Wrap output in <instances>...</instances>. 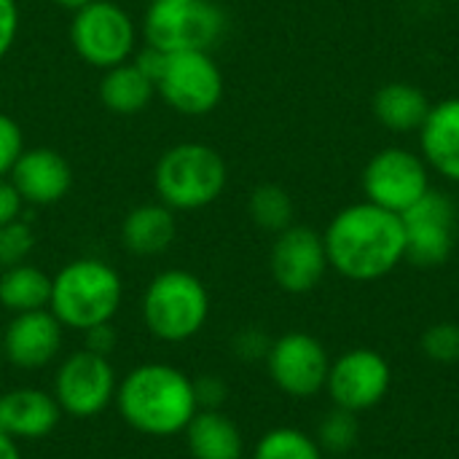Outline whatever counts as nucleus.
Segmentation results:
<instances>
[{"label": "nucleus", "instance_id": "nucleus-1", "mask_svg": "<svg viewBox=\"0 0 459 459\" xmlns=\"http://www.w3.org/2000/svg\"><path fill=\"white\" fill-rule=\"evenodd\" d=\"M328 266L347 280L374 282L406 261V237L401 215L358 202L333 215L325 234Z\"/></svg>", "mask_w": 459, "mask_h": 459}, {"label": "nucleus", "instance_id": "nucleus-2", "mask_svg": "<svg viewBox=\"0 0 459 459\" xmlns=\"http://www.w3.org/2000/svg\"><path fill=\"white\" fill-rule=\"evenodd\" d=\"M113 403L132 430L151 438L183 433L199 411L194 379L167 363H143L132 368L118 382Z\"/></svg>", "mask_w": 459, "mask_h": 459}, {"label": "nucleus", "instance_id": "nucleus-3", "mask_svg": "<svg viewBox=\"0 0 459 459\" xmlns=\"http://www.w3.org/2000/svg\"><path fill=\"white\" fill-rule=\"evenodd\" d=\"M124 299L118 272L102 258H75L51 277L48 309L70 331H89L116 317Z\"/></svg>", "mask_w": 459, "mask_h": 459}, {"label": "nucleus", "instance_id": "nucleus-4", "mask_svg": "<svg viewBox=\"0 0 459 459\" xmlns=\"http://www.w3.org/2000/svg\"><path fill=\"white\" fill-rule=\"evenodd\" d=\"M229 180L223 156L207 143H178L161 153L153 169L159 202L175 212L212 204Z\"/></svg>", "mask_w": 459, "mask_h": 459}, {"label": "nucleus", "instance_id": "nucleus-5", "mask_svg": "<svg viewBox=\"0 0 459 459\" xmlns=\"http://www.w3.org/2000/svg\"><path fill=\"white\" fill-rule=\"evenodd\" d=\"M143 323L167 344L194 339L210 317V293L204 282L186 269L159 272L143 293Z\"/></svg>", "mask_w": 459, "mask_h": 459}, {"label": "nucleus", "instance_id": "nucleus-6", "mask_svg": "<svg viewBox=\"0 0 459 459\" xmlns=\"http://www.w3.org/2000/svg\"><path fill=\"white\" fill-rule=\"evenodd\" d=\"M226 27V11L212 0H153L143 19L145 43L167 54L212 51Z\"/></svg>", "mask_w": 459, "mask_h": 459}, {"label": "nucleus", "instance_id": "nucleus-7", "mask_svg": "<svg viewBox=\"0 0 459 459\" xmlns=\"http://www.w3.org/2000/svg\"><path fill=\"white\" fill-rule=\"evenodd\" d=\"M70 40L86 65L108 70L132 59L137 46V27L118 3L91 0L73 13Z\"/></svg>", "mask_w": 459, "mask_h": 459}, {"label": "nucleus", "instance_id": "nucleus-8", "mask_svg": "<svg viewBox=\"0 0 459 459\" xmlns=\"http://www.w3.org/2000/svg\"><path fill=\"white\" fill-rule=\"evenodd\" d=\"M156 94L183 116H207L223 100V73L210 51H172L156 75Z\"/></svg>", "mask_w": 459, "mask_h": 459}, {"label": "nucleus", "instance_id": "nucleus-9", "mask_svg": "<svg viewBox=\"0 0 459 459\" xmlns=\"http://www.w3.org/2000/svg\"><path fill=\"white\" fill-rule=\"evenodd\" d=\"M430 191V167L409 148H382L363 169L366 202L403 215Z\"/></svg>", "mask_w": 459, "mask_h": 459}, {"label": "nucleus", "instance_id": "nucleus-10", "mask_svg": "<svg viewBox=\"0 0 459 459\" xmlns=\"http://www.w3.org/2000/svg\"><path fill=\"white\" fill-rule=\"evenodd\" d=\"M116 368L105 355L78 350L70 352L56 374H54V390L62 414L75 420H91L102 414L116 401Z\"/></svg>", "mask_w": 459, "mask_h": 459}, {"label": "nucleus", "instance_id": "nucleus-11", "mask_svg": "<svg viewBox=\"0 0 459 459\" xmlns=\"http://www.w3.org/2000/svg\"><path fill=\"white\" fill-rule=\"evenodd\" d=\"M272 382L290 398H312L325 390L331 358L325 347L304 331H290L272 342L266 355Z\"/></svg>", "mask_w": 459, "mask_h": 459}, {"label": "nucleus", "instance_id": "nucleus-12", "mask_svg": "<svg viewBox=\"0 0 459 459\" xmlns=\"http://www.w3.org/2000/svg\"><path fill=\"white\" fill-rule=\"evenodd\" d=\"M401 223L406 237V261L430 269L449 258L455 247L457 210L446 194L430 188L414 207L401 215Z\"/></svg>", "mask_w": 459, "mask_h": 459}, {"label": "nucleus", "instance_id": "nucleus-13", "mask_svg": "<svg viewBox=\"0 0 459 459\" xmlns=\"http://www.w3.org/2000/svg\"><path fill=\"white\" fill-rule=\"evenodd\" d=\"M393 371L390 363L368 347L347 350L331 363L325 390L333 398L336 409L344 411H368L379 406L390 390Z\"/></svg>", "mask_w": 459, "mask_h": 459}, {"label": "nucleus", "instance_id": "nucleus-14", "mask_svg": "<svg viewBox=\"0 0 459 459\" xmlns=\"http://www.w3.org/2000/svg\"><path fill=\"white\" fill-rule=\"evenodd\" d=\"M328 269L323 234L309 226H288L277 234L269 253V272L274 282L293 296L309 293L320 285Z\"/></svg>", "mask_w": 459, "mask_h": 459}, {"label": "nucleus", "instance_id": "nucleus-15", "mask_svg": "<svg viewBox=\"0 0 459 459\" xmlns=\"http://www.w3.org/2000/svg\"><path fill=\"white\" fill-rule=\"evenodd\" d=\"M65 342V325L51 309H35L13 315L3 331V352L11 366L22 371H38L56 360Z\"/></svg>", "mask_w": 459, "mask_h": 459}, {"label": "nucleus", "instance_id": "nucleus-16", "mask_svg": "<svg viewBox=\"0 0 459 459\" xmlns=\"http://www.w3.org/2000/svg\"><path fill=\"white\" fill-rule=\"evenodd\" d=\"M8 180L24 204L48 207L62 202L73 188L70 161L54 148H24Z\"/></svg>", "mask_w": 459, "mask_h": 459}, {"label": "nucleus", "instance_id": "nucleus-17", "mask_svg": "<svg viewBox=\"0 0 459 459\" xmlns=\"http://www.w3.org/2000/svg\"><path fill=\"white\" fill-rule=\"evenodd\" d=\"M62 420L56 398L38 387H16L0 395V430L13 441H38Z\"/></svg>", "mask_w": 459, "mask_h": 459}, {"label": "nucleus", "instance_id": "nucleus-18", "mask_svg": "<svg viewBox=\"0 0 459 459\" xmlns=\"http://www.w3.org/2000/svg\"><path fill=\"white\" fill-rule=\"evenodd\" d=\"M420 151L433 172L449 183H459V97L430 105L428 118L420 126Z\"/></svg>", "mask_w": 459, "mask_h": 459}, {"label": "nucleus", "instance_id": "nucleus-19", "mask_svg": "<svg viewBox=\"0 0 459 459\" xmlns=\"http://www.w3.org/2000/svg\"><path fill=\"white\" fill-rule=\"evenodd\" d=\"M178 234L175 210L161 202H145L126 212L121 223V245L140 258L161 255L169 250Z\"/></svg>", "mask_w": 459, "mask_h": 459}, {"label": "nucleus", "instance_id": "nucleus-20", "mask_svg": "<svg viewBox=\"0 0 459 459\" xmlns=\"http://www.w3.org/2000/svg\"><path fill=\"white\" fill-rule=\"evenodd\" d=\"M183 436L194 459H242L245 455L239 428L218 409H199Z\"/></svg>", "mask_w": 459, "mask_h": 459}, {"label": "nucleus", "instance_id": "nucleus-21", "mask_svg": "<svg viewBox=\"0 0 459 459\" xmlns=\"http://www.w3.org/2000/svg\"><path fill=\"white\" fill-rule=\"evenodd\" d=\"M153 97H156V83L134 59L102 70L100 102L110 113H116V116H137L151 105Z\"/></svg>", "mask_w": 459, "mask_h": 459}, {"label": "nucleus", "instance_id": "nucleus-22", "mask_svg": "<svg viewBox=\"0 0 459 459\" xmlns=\"http://www.w3.org/2000/svg\"><path fill=\"white\" fill-rule=\"evenodd\" d=\"M371 105H374L377 121L395 134L420 132V126L425 124L428 113H430V100L425 97V91L406 81L385 83L374 94Z\"/></svg>", "mask_w": 459, "mask_h": 459}, {"label": "nucleus", "instance_id": "nucleus-23", "mask_svg": "<svg viewBox=\"0 0 459 459\" xmlns=\"http://www.w3.org/2000/svg\"><path fill=\"white\" fill-rule=\"evenodd\" d=\"M51 301V277L32 266V264H16L5 272H0V307L22 315L35 309H48Z\"/></svg>", "mask_w": 459, "mask_h": 459}, {"label": "nucleus", "instance_id": "nucleus-24", "mask_svg": "<svg viewBox=\"0 0 459 459\" xmlns=\"http://www.w3.org/2000/svg\"><path fill=\"white\" fill-rule=\"evenodd\" d=\"M247 212L258 229L272 231V234H280L288 226H293V199L277 183L255 186L250 199H247Z\"/></svg>", "mask_w": 459, "mask_h": 459}, {"label": "nucleus", "instance_id": "nucleus-25", "mask_svg": "<svg viewBox=\"0 0 459 459\" xmlns=\"http://www.w3.org/2000/svg\"><path fill=\"white\" fill-rule=\"evenodd\" d=\"M253 459H323V449L296 428H274L261 436Z\"/></svg>", "mask_w": 459, "mask_h": 459}, {"label": "nucleus", "instance_id": "nucleus-26", "mask_svg": "<svg viewBox=\"0 0 459 459\" xmlns=\"http://www.w3.org/2000/svg\"><path fill=\"white\" fill-rule=\"evenodd\" d=\"M317 444L320 449H328V452H350L355 444H358V420L352 411H344V409H336L331 411L323 422H320V433H317Z\"/></svg>", "mask_w": 459, "mask_h": 459}, {"label": "nucleus", "instance_id": "nucleus-27", "mask_svg": "<svg viewBox=\"0 0 459 459\" xmlns=\"http://www.w3.org/2000/svg\"><path fill=\"white\" fill-rule=\"evenodd\" d=\"M32 247H35V231L27 221L16 218L0 226V272L24 264Z\"/></svg>", "mask_w": 459, "mask_h": 459}, {"label": "nucleus", "instance_id": "nucleus-28", "mask_svg": "<svg viewBox=\"0 0 459 459\" xmlns=\"http://www.w3.org/2000/svg\"><path fill=\"white\" fill-rule=\"evenodd\" d=\"M422 350L436 363H457L459 360V325L436 323L422 336Z\"/></svg>", "mask_w": 459, "mask_h": 459}, {"label": "nucleus", "instance_id": "nucleus-29", "mask_svg": "<svg viewBox=\"0 0 459 459\" xmlns=\"http://www.w3.org/2000/svg\"><path fill=\"white\" fill-rule=\"evenodd\" d=\"M24 151V134L16 118L0 113V178H8Z\"/></svg>", "mask_w": 459, "mask_h": 459}, {"label": "nucleus", "instance_id": "nucleus-30", "mask_svg": "<svg viewBox=\"0 0 459 459\" xmlns=\"http://www.w3.org/2000/svg\"><path fill=\"white\" fill-rule=\"evenodd\" d=\"M194 390H196L199 409H218L229 395L226 382L221 377H212V374H204V377L194 379Z\"/></svg>", "mask_w": 459, "mask_h": 459}, {"label": "nucleus", "instance_id": "nucleus-31", "mask_svg": "<svg viewBox=\"0 0 459 459\" xmlns=\"http://www.w3.org/2000/svg\"><path fill=\"white\" fill-rule=\"evenodd\" d=\"M19 32V5L16 0H0V62L11 51Z\"/></svg>", "mask_w": 459, "mask_h": 459}, {"label": "nucleus", "instance_id": "nucleus-32", "mask_svg": "<svg viewBox=\"0 0 459 459\" xmlns=\"http://www.w3.org/2000/svg\"><path fill=\"white\" fill-rule=\"evenodd\" d=\"M269 347H272V342H269L261 331H253V328L237 333V339H234V352H237L242 360H258V358L266 360Z\"/></svg>", "mask_w": 459, "mask_h": 459}, {"label": "nucleus", "instance_id": "nucleus-33", "mask_svg": "<svg viewBox=\"0 0 459 459\" xmlns=\"http://www.w3.org/2000/svg\"><path fill=\"white\" fill-rule=\"evenodd\" d=\"M83 342H86V347H83V350L110 358V352L116 350V331H113V325H110V323H105V325H94V328L83 331Z\"/></svg>", "mask_w": 459, "mask_h": 459}, {"label": "nucleus", "instance_id": "nucleus-34", "mask_svg": "<svg viewBox=\"0 0 459 459\" xmlns=\"http://www.w3.org/2000/svg\"><path fill=\"white\" fill-rule=\"evenodd\" d=\"M22 207H24V202H22L19 191L13 188V183L8 178H0V226L22 218Z\"/></svg>", "mask_w": 459, "mask_h": 459}, {"label": "nucleus", "instance_id": "nucleus-35", "mask_svg": "<svg viewBox=\"0 0 459 459\" xmlns=\"http://www.w3.org/2000/svg\"><path fill=\"white\" fill-rule=\"evenodd\" d=\"M0 459H22L19 441H13V438L5 436L3 430H0Z\"/></svg>", "mask_w": 459, "mask_h": 459}, {"label": "nucleus", "instance_id": "nucleus-36", "mask_svg": "<svg viewBox=\"0 0 459 459\" xmlns=\"http://www.w3.org/2000/svg\"><path fill=\"white\" fill-rule=\"evenodd\" d=\"M54 3H56L59 8H65V11H73V13H75V11H81L83 5H89L91 0H54Z\"/></svg>", "mask_w": 459, "mask_h": 459}, {"label": "nucleus", "instance_id": "nucleus-37", "mask_svg": "<svg viewBox=\"0 0 459 459\" xmlns=\"http://www.w3.org/2000/svg\"><path fill=\"white\" fill-rule=\"evenodd\" d=\"M457 223H459V210H457Z\"/></svg>", "mask_w": 459, "mask_h": 459}]
</instances>
